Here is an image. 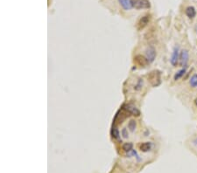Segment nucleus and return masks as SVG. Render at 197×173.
I'll return each mask as SVG.
<instances>
[{"instance_id": "obj_16", "label": "nucleus", "mask_w": 197, "mask_h": 173, "mask_svg": "<svg viewBox=\"0 0 197 173\" xmlns=\"http://www.w3.org/2000/svg\"><path fill=\"white\" fill-rule=\"evenodd\" d=\"M132 147H133V144L131 143H126L123 145V150L126 152H130L132 150Z\"/></svg>"}, {"instance_id": "obj_13", "label": "nucleus", "mask_w": 197, "mask_h": 173, "mask_svg": "<svg viewBox=\"0 0 197 173\" xmlns=\"http://www.w3.org/2000/svg\"><path fill=\"white\" fill-rule=\"evenodd\" d=\"M111 135H112V136L115 139H119L120 136H121V133H120V131L118 130V129L117 127H114L112 129V130H111Z\"/></svg>"}, {"instance_id": "obj_10", "label": "nucleus", "mask_w": 197, "mask_h": 173, "mask_svg": "<svg viewBox=\"0 0 197 173\" xmlns=\"http://www.w3.org/2000/svg\"><path fill=\"white\" fill-rule=\"evenodd\" d=\"M127 127H128V129H129L130 132H131V133L135 132L136 128H137V122H136V121H135V120H131V121L128 122Z\"/></svg>"}, {"instance_id": "obj_12", "label": "nucleus", "mask_w": 197, "mask_h": 173, "mask_svg": "<svg viewBox=\"0 0 197 173\" xmlns=\"http://www.w3.org/2000/svg\"><path fill=\"white\" fill-rule=\"evenodd\" d=\"M143 85H144V81H143V79H141V78H139L138 81H137V82H136V84L134 85V90L135 91H140L141 89H142V87H143Z\"/></svg>"}, {"instance_id": "obj_15", "label": "nucleus", "mask_w": 197, "mask_h": 173, "mask_svg": "<svg viewBox=\"0 0 197 173\" xmlns=\"http://www.w3.org/2000/svg\"><path fill=\"white\" fill-rule=\"evenodd\" d=\"M136 60L137 61H138L139 62V64L142 66H144V65H146L147 63H148V61H147V60H146V58H145V57H142V56H140V55H138V56H137L136 57Z\"/></svg>"}, {"instance_id": "obj_14", "label": "nucleus", "mask_w": 197, "mask_h": 173, "mask_svg": "<svg viewBox=\"0 0 197 173\" xmlns=\"http://www.w3.org/2000/svg\"><path fill=\"white\" fill-rule=\"evenodd\" d=\"M189 84L192 87H197V75L195 74L189 80Z\"/></svg>"}, {"instance_id": "obj_17", "label": "nucleus", "mask_w": 197, "mask_h": 173, "mask_svg": "<svg viewBox=\"0 0 197 173\" xmlns=\"http://www.w3.org/2000/svg\"><path fill=\"white\" fill-rule=\"evenodd\" d=\"M121 136H123V138H128L129 137V133H128V129L126 128H124L121 131Z\"/></svg>"}, {"instance_id": "obj_5", "label": "nucleus", "mask_w": 197, "mask_h": 173, "mask_svg": "<svg viewBox=\"0 0 197 173\" xmlns=\"http://www.w3.org/2000/svg\"><path fill=\"white\" fill-rule=\"evenodd\" d=\"M151 19V16L150 15H145L144 17H142L140 18V20L138 21V28L139 29H143L144 27H145L147 25V24L149 23Z\"/></svg>"}, {"instance_id": "obj_19", "label": "nucleus", "mask_w": 197, "mask_h": 173, "mask_svg": "<svg viewBox=\"0 0 197 173\" xmlns=\"http://www.w3.org/2000/svg\"><path fill=\"white\" fill-rule=\"evenodd\" d=\"M195 103H196V106H197V99H196V101H195Z\"/></svg>"}, {"instance_id": "obj_6", "label": "nucleus", "mask_w": 197, "mask_h": 173, "mask_svg": "<svg viewBox=\"0 0 197 173\" xmlns=\"http://www.w3.org/2000/svg\"><path fill=\"white\" fill-rule=\"evenodd\" d=\"M118 3L122 6V8L126 11H129L132 8L131 0H118Z\"/></svg>"}, {"instance_id": "obj_11", "label": "nucleus", "mask_w": 197, "mask_h": 173, "mask_svg": "<svg viewBox=\"0 0 197 173\" xmlns=\"http://www.w3.org/2000/svg\"><path fill=\"white\" fill-rule=\"evenodd\" d=\"M186 71H187V68H186V67L184 68H181V70H179L175 75H174V81H178L179 79H181L185 74H186Z\"/></svg>"}, {"instance_id": "obj_8", "label": "nucleus", "mask_w": 197, "mask_h": 173, "mask_svg": "<svg viewBox=\"0 0 197 173\" xmlns=\"http://www.w3.org/2000/svg\"><path fill=\"white\" fill-rule=\"evenodd\" d=\"M124 109L127 110L130 114H132L134 115H139V114H140V111L136 107H134L132 105H126V106H124Z\"/></svg>"}, {"instance_id": "obj_7", "label": "nucleus", "mask_w": 197, "mask_h": 173, "mask_svg": "<svg viewBox=\"0 0 197 173\" xmlns=\"http://www.w3.org/2000/svg\"><path fill=\"white\" fill-rule=\"evenodd\" d=\"M185 13L186 15L189 18H194L196 15V8L194 6H189L186 8V11H185Z\"/></svg>"}, {"instance_id": "obj_4", "label": "nucleus", "mask_w": 197, "mask_h": 173, "mask_svg": "<svg viewBox=\"0 0 197 173\" xmlns=\"http://www.w3.org/2000/svg\"><path fill=\"white\" fill-rule=\"evenodd\" d=\"M189 60V53L188 50H182L180 54V64L182 67H186Z\"/></svg>"}, {"instance_id": "obj_3", "label": "nucleus", "mask_w": 197, "mask_h": 173, "mask_svg": "<svg viewBox=\"0 0 197 173\" xmlns=\"http://www.w3.org/2000/svg\"><path fill=\"white\" fill-rule=\"evenodd\" d=\"M145 58L148 63H152L154 61L156 58V50L153 46H149L145 51Z\"/></svg>"}, {"instance_id": "obj_2", "label": "nucleus", "mask_w": 197, "mask_h": 173, "mask_svg": "<svg viewBox=\"0 0 197 173\" xmlns=\"http://www.w3.org/2000/svg\"><path fill=\"white\" fill-rule=\"evenodd\" d=\"M180 48L178 46H176L174 50H173V53H172V56H171V59H170V62L172 64L173 67H176L179 60H180Z\"/></svg>"}, {"instance_id": "obj_9", "label": "nucleus", "mask_w": 197, "mask_h": 173, "mask_svg": "<svg viewBox=\"0 0 197 173\" xmlns=\"http://www.w3.org/2000/svg\"><path fill=\"white\" fill-rule=\"evenodd\" d=\"M152 148H153V143L151 142H145L140 145V150L143 152H147V151L151 150Z\"/></svg>"}, {"instance_id": "obj_18", "label": "nucleus", "mask_w": 197, "mask_h": 173, "mask_svg": "<svg viewBox=\"0 0 197 173\" xmlns=\"http://www.w3.org/2000/svg\"><path fill=\"white\" fill-rule=\"evenodd\" d=\"M193 143H195L196 145H197V138H196V139H195V140L193 141Z\"/></svg>"}, {"instance_id": "obj_1", "label": "nucleus", "mask_w": 197, "mask_h": 173, "mask_svg": "<svg viewBox=\"0 0 197 173\" xmlns=\"http://www.w3.org/2000/svg\"><path fill=\"white\" fill-rule=\"evenodd\" d=\"M132 7L138 10L142 9H149L151 7V4L148 0H131Z\"/></svg>"}]
</instances>
